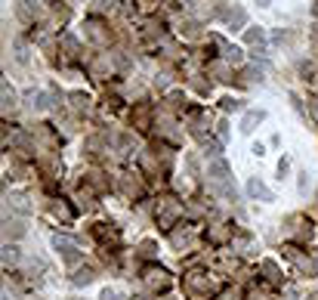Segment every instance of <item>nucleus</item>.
I'll return each mask as SVG.
<instances>
[{"label": "nucleus", "mask_w": 318, "mask_h": 300, "mask_svg": "<svg viewBox=\"0 0 318 300\" xmlns=\"http://www.w3.org/2000/svg\"><path fill=\"white\" fill-rule=\"evenodd\" d=\"M247 189H250V195H260V198H266V201H269V192H266V186H262V183H256V180H254Z\"/></svg>", "instance_id": "f257e3e1"}, {"label": "nucleus", "mask_w": 318, "mask_h": 300, "mask_svg": "<svg viewBox=\"0 0 318 300\" xmlns=\"http://www.w3.org/2000/svg\"><path fill=\"white\" fill-rule=\"evenodd\" d=\"M16 257H19V254H16V248H12V244H6V248H4V260H6V263H12Z\"/></svg>", "instance_id": "f03ea898"}, {"label": "nucleus", "mask_w": 318, "mask_h": 300, "mask_svg": "<svg viewBox=\"0 0 318 300\" xmlns=\"http://www.w3.org/2000/svg\"><path fill=\"white\" fill-rule=\"evenodd\" d=\"M102 300H124V297H120L118 291H108V288H105V291H102Z\"/></svg>", "instance_id": "7ed1b4c3"}]
</instances>
